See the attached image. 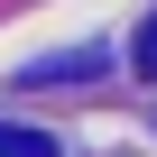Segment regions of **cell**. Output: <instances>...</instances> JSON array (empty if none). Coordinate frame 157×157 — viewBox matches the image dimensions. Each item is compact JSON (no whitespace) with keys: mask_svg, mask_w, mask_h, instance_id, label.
Wrapping results in <instances>:
<instances>
[{"mask_svg":"<svg viewBox=\"0 0 157 157\" xmlns=\"http://www.w3.org/2000/svg\"><path fill=\"white\" fill-rule=\"evenodd\" d=\"M0 157H56L46 129H0Z\"/></svg>","mask_w":157,"mask_h":157,"instance_id":"6da1fadb","label":"cell"},{"mask_svg":"<svg viewBox=\"0 0 157 157\" xmlns=\"http://www.w3.org/2000/svg\"><path fill=\"white\" fill-rule=\"evenodd\" d=\"M129 65H139V74H157V19L139 28V46H129Z\"/></svg>","mask_w":157,"mask_h":157,"instance_id":"7a4b0ae2","label":"cell"}]
</instances>
